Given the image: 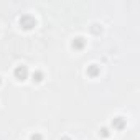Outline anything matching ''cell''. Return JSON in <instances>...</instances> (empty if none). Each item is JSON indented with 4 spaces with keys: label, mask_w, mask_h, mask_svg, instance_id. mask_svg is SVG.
Masks as SVG:
<instances>
[{
    "label": "cell",
    "mask_w": 140,
    "mask_h": 140,
    "mask_svg": "<svg viewBox=\"0 0 140 140\" xmlns=\"http://www.w3.org/2000/svg\"><path fill=\"white\" fill-rule=\"evenodd\" d=\"M31 140H41V137H40V135H33V137H31Z\"/></svg>",
    "instance_id": "obj_4"
},
{
    "label": "cell",
    "mask_w": 140,
    "mask_h": 140,
    "mask_svg": "<svg viewBox=\"0 0 140 140\" xmlns=\"http://www.w3.org/2000/svg\"><path fill=\"white\" fill-rule=\"evenodd\" d=\"M15 76H17L18 79H25V77H27V68H25V66L17 68V69H15Z\"/></svg>",
    "instance_id": "obj_2"
},
{
    "label": "cell",
    "mask_w": 140,
    "mask_h": 140,
    "mask_svg": "<svg viewBox=\"0 0 140 140\" xmlns=\"http://www.w3.org/2000/svg\"><path fill=\"white\" fill-rule=\"evenodd\" d=\"M20 23H21V27H23V28L35 27V20L31 18V17H23V18H20Z\"/></svg>",
    "instance_id": "obj_1"
},
{
    "label": "cell",
    "mask_w": 140,
    "mask_h": 140,
    "mask_svg": "<svg viewBox=\"0 0 140 140\" xmlns=\"http://www.w3.org/2000/svg\"><path fill=\"white\" fill-rule=\"evenodd\" d=\"M73 46H76V48H81V46H83V40H81V38H77L76 45H73Z\"/></svg>",
    "instance_id": "obj_3"
}]
</instances>
